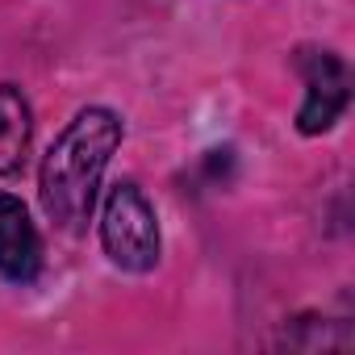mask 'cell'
I'll use <instances>...</instances> for the list:
<instances>
[{
    "instance_id": "277c9868",
    "label": "cell",
    "mask_w": 355,
    "mask_h": 355,
    "mask_svg": "<svg viewBox=\"0 0 355 355\" xmlns=\"http://www.w3.org/2000/svg\"><path fill=\"white\" fill-rule=\"evenodd\" d=\"M42 272V239L30 222V209L0 193V276L9 284H34Z\"/></svg>"
},
{
    "instance_id": "6da1fadb",
    "label": "cell",
    "mask_w": 355,
    "mask_h": 355,
    "mask_svg": "<svg viewBox=\"0 0 355 355\" xmlns=\"http://www.w3.org/2000/svg\"><path fill=\"white\" fill-rule=\"evenodd\" d=\"M121 134L125 125L113 109L88 105L67 121V130L46 150L42 175H38V197H42L46 218L59 230H84V222L92 218L101 175L113 150L121 146Z\"/></svg>"
},
{
    "instance_id": "7a4b0ae2",
    "label": "cell",
    "mask_w": 355,
    "mask_h": 355,
    "mask_svg": "<svg viewBox=\"0 0 355 355\" xmlns=\"http://www.w3.org/2000/svg\"><path fill=\"white\" fill-rule=\"evenodd\" d=\"M101 247H105L109 263L121 272H134V276L155 272L163 239H159L155 205L146 201V193L138 184L121 180L109 189L105 209H101Z\"/></svg>"
},
{
    "instance_id": "3957f363",
    "label": "cell",
    "mask_w": 355,
    "mask_h": 355,
    "mask_svg": "<svg viewBox=\"0 0 355 355\" xmlns=\"http://www.w3.org/2000/svg\"><path fill=\"white\" fill-rule=\"evenodd\" d=\"M293 67H297L301 80H305V101H301V109H297V130H301L305 138L326 134V130L343 117V109H347V101H351L347 63H343L334 51L301 46V51L293 55Z\"/></svg>"
},
{
    "instance_id": "5b68a950",
    "label": "cell",
    "mask_w": 355,
    "mask_h": 355,
    "mask_svg": "<svg viewBox=\"0 0 355 355\" xmlns=\"http://www.w3.org/2000/svg\"><path fill=\"white\" fill-rule=\"evenodd\" d=\"M30 138H34L30 101L13 84H0V175H17L26 167Z\"/></svg>"
}]
</instances>
